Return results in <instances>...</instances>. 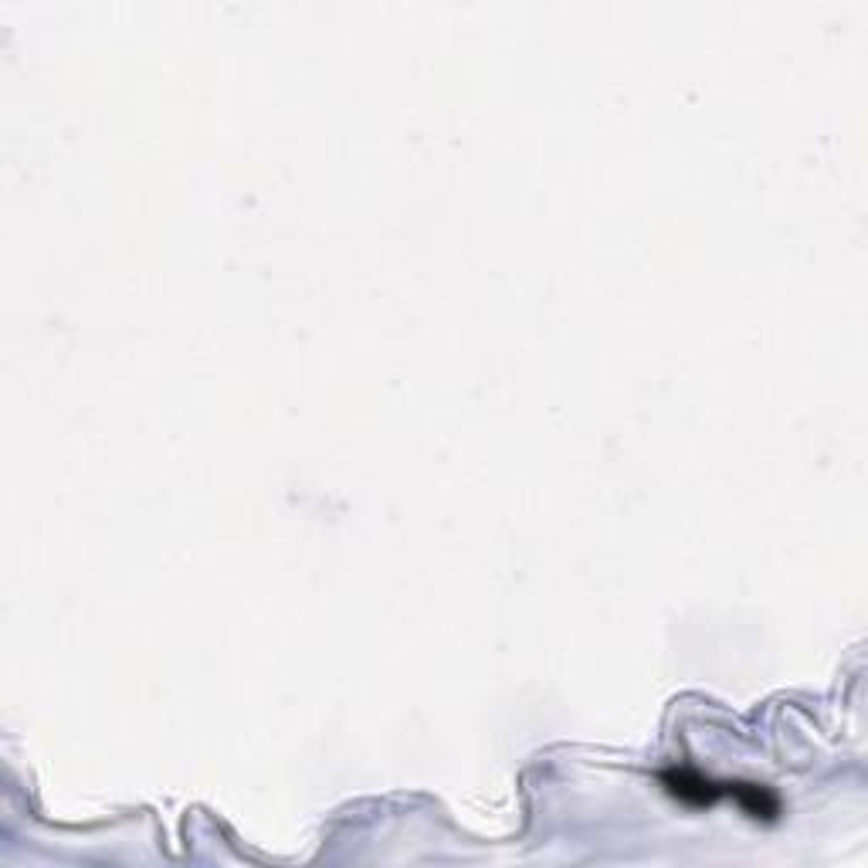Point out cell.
Listing matches in <instances>:
<instances>
[{"instance_id":"cell-1","label":"cell","mask_w":868,"mask_h":868,"mask_svg":"<svg viewBox=\"0 0 868 868\" xmlns=\"http://www.w3.org/2000/svg\"><path fill=\"white\" fill-rule=\"evenodd\" d=\"M661 784L668 787L671 797H679L689 807H712L719 797H727V791H730V784H716V781L702 777L699 770H689V766L665 770Z\"/></svg>"},{"instance_id":"cell-2","label":"cell","mask_w":868,"mask_h":868,"mask_svg":"<svg viewBox=\"0 0 868 868\" xmlns=\"http://www.w3.org/2000/svg\"><path fill=\"white\" fill-rule=\"evenodd\" d=\"M727 797H737V804L750 814V817H763V822H774L781 804L777 797L770 794L766 787H756V784H730Z\"/></svg>"}]
</instances>
